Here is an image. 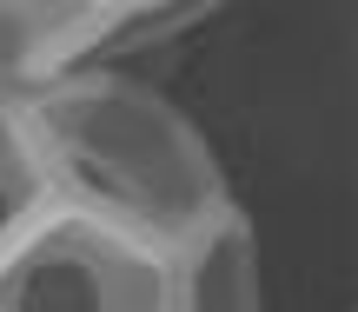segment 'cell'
Returning <instances> with one entry per match:
<instances>
[{
	"instance_id": "6da1fadb",
	"label": "cell",
	"mask_w": 358,
	"mask_h": 312,
	"mask_svg": "<svg viewBox=\"0 0 358 312\" xmlns=\"http://www.w3.org/2000/svg\"><path fill=\"white\" fill-rule=\"evenodd\" d=\"M53 206L140 233L153 246H186L192 233L239 206L213 140L179 113V100L127 66H73L66 80L20 100Z\"/></svg>"
},
{
	"instance_id": "7a4b0ae2",
	"label": "cell",
	"mask_w": 358,
	"mask_h": 312,
	"mask_svg": "<svg viewBox=\"0 0 358 312\" xmlns=\"http://www.w3.org/2000/svg\"><path fill=\"white\" fill-rule=\"evenodd\" d=\"M0 312H179V253L47 206L0 253Z\"/></svg>"
},
{
	"instance_id": "3957f363",
	"label": "cell",
	"mask_w": 358,
	"mask_h": 312,
	"mask_svg": "<svg viewBox=\"0 0 358 312\" xmlns=\"http://www.w3.org/2000/svg\"><path fill=\"white\" fill-rule=\"evenodd\" d=\"M100 7L106 0H0V100H34L87 66Z\"/></svg>"
},
{
	"instance_id": "277c9868",
	"label": "cell",
	"mask_w": 358,
	"mask_h": 312,
	"mask_svg": "<svg viewBox=\"0 0 358 312\" xmlns=\"http://www.w3.org/2000/svg\"><path fill=\"white\" fill-rule=\"evenodd\" d=\"M179 312H266V266L245 206H226L179 246Z\"/></svg>"
},
{
	"instance_id": "5b68a950",
	"label": "cell",
	"mask_w": 358,
	"mask_h": 312,
	"mask_svg": "<svg viewBox=\"0 0 358 312\" xmlns=\"http://www.w3.org/2000/svg\"><path fill=\"white\" fill-rule=\"evenodd\" d=\"M226 7L232 0H106L100 27H93V47H87V66H127L140 53L179 47V40L206 34Z\"/></svg>"
},
{
	"instance_id": "8992f818",
	"label": "cell",
	"mask_w": 358,
	"mask_h": 312,
	"mask_svg": "<svg viewBox=\"0 0 358 312\" xmlns=\"http://www.w3.org/2000/svg\"><path fill=\"white\" fill-rule=\"evenodd\" d=\"M53 206L47 193V173H40V153H34V133L20 120V100H0V253L20 239L27 220Z\"/></svg>"
}]
</instances>
